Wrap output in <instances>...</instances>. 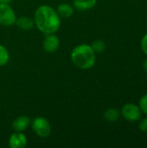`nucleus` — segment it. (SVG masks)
Here are the masks:
<instances>
[{
    "instance_id": "obj_10",
    "label": "nucleus",
    "mask_w": 147,
    "mask_h": 148,
    "mask_svg": "<svg viewBox=\"0 0 147 148\" xmlns=\"http://www.w3.org/2000/svg\"><path fill=\"white\" fill-rule=\"evenodd\" d=\"M56 12L61 18H68L73 16L75 12V8L68 3H62L58 5Z\"/></svg>"
},
{
    "instance_id": "obj_17",
    "label": "nucleus",
    "mask_w": 147,
    "mask_h": 148,
    "mask_svg": "<svg viewBox=\"0 0 147 148\" xmlns=\"http://www.w3.org/2000/svg\"><path fill=\"white\" fill-rule=\"evenodd\" d=\"M139 130L143 133H147V118L143 119L140 122H139Z\"/></svg>"
},
{
    "instance_id": "obj_13",
    "label": "nucleus",
    "mask_w": 147,
    "mask_h": 148,
    "mask_svg": "<svg viewBox=\"0 0 147 148\" xmlns=\"http://www.w3.org/2000/svg\"><path fill=\"white\" fill-rule=\"evenodd\" d=\"M10 61V54L8 49L2 44H0V67L5 66Z\"/></svg>"
},
{
    "instance_id": "obj_19",
    "label": "nucleus",
    "mask_w": 147,
    "mask_h": 148,
    "mask_svg": "<svg viewBox=\"0 0 147 148\" xmlns=\"http://www.w3.org/2000/svg\"><path fill=\"white\" fill-rule=\"evenodd\" d=\"M13 0H0V3H10Z\"/></svg>"
},
{
    "instance_id": "obj_16",
    "label": "nucleus",
    "mask_w": 147,
    "mask_h": 148,
    "mask_svg": "<svg viewBox=\"0 0 147 148\" xmlns=\"http://www.w3.org/2000/svg\"><path fill=\"white\" fill-rule=\"evenodd\" d=\"M140 46H141L142 51L147 56V34H146V35L142 37L141 42H140Z\"/></svg>"
},
{
    "instance_id": "obj_9",
    "label": "nucleus",
    "mask_w": 147,
    "mask_h": 148,
    "mask_svg": "<svg viewBox=\"0 0 147 148\" xmlns=\"http://www.w3.org/2000/svg\"><path fill=\"white\" fill-rule=\"evenodd\" d=\"M97 3V0H74L73 6L75 10L85 11L93 9Z\"/></svg>"
},
{
    "instance_id": "obj_4",
    "label": "nucleus",
    "mask_w": 147,
    "mask_h": 148,
    "mask_svg": "<svg viewBox=\"0 0 147 148\" xmlns=\"http://www.w3.org/2000/svg\"><path fill=\"white\" fill-rule=\"evenodd\" d=\"M16 20V13L10 3H0V24L6 27L12 26Z\"/></svg>"
},
{
    "instance_id": "obj_14",
    "label": "nucleus",
    "mask_w": 147,
    "mask_h": 148,
    "mask_svg": "<svg viewBox=\"0 0 147 148\" xmlns=\"http://www.w3.org/2000/svg\"><path fill=\"white\" fill-rule=\"evenodd\" d=\"M91 47L95 53H101L106 49V44L102 40H96L91 44Z\"/></svg>"
},
{
    "instance_id": "obj_6",
    "label": "nucleus",
    "mask_w": 147,
    "mask_h": 148,
    "mask_svg": "<svg viewBox=\"0 0 147 148\" xmlns=\"http://www.w3.org/2000/svg\"><path fill=\"white\" fill-rule=\"evenodd\" d=\"M60 46L59 37L55 34H47L42 42V49L47 53H55Z\"/></svg>"
},
{
    "instance_id": "obj_5",
    "label": "nucleus",
    "mask_w": 147,
    "mask_h": 148,
    "mask_svg": "<svg viewBox=\"0 0 147 148\" xmlns=\"http://www.w3.org/2000/svg\"><path fill=\"white\" fill-rule=\"evenodd\" d=\"M141 109L133 103H127L122 107L121 114L128 121L135 122L141 118Z\"/></svg>"
},
{
    "instance_id": "obj_8",
    "label": "nucleus",
    "mask_w": 147,
    "mask_h": 148,
    "mask_svg": "<svg viewBox=\"0 0 147 148\" xmlns=\"http://www.w3.org/2000/svg\"><path fill=\"white\" fill-rule=\"evenodd\" d=\"M31 121L26 115H21L16 117L12 121V128L15 132H24L30 125Z\"/></svg>"
},
{
    "instance_id": "obj_2",
    "label": "nucleus",
    "mask_w": 147,
    "mask_h": 148,
    "mask_svg": "<svg viewBox=\"0 0 147 148\" xmlns=\"http://www.w3.org/2000/svg\"><path fill=\"white\" fill-rule=\"evenodd\" d=\"M72 62L81 69H90L96 62V53L91 45L81 43L74 48L71 52Z\"/></svg>"
},
{
    "instance_id": "obj_7",
    "label": "nucleus",
    "mask_w": 147,
    "mask_h": 148,
    "mask_svg": "<svg viewBox=\"0 0 147 148\" xmlns=\"http://www.w3.org/2000/svg\"><path fill=\"white\" fill-rule=\"evenodd\" d=\"M8 143L10 148H24L28 144V140L23 132H15L10 136Z\"/></svg>"
},
{
    "instance_id": "obj_12",
    "label": "nucleus",
    "mask_w": 147,
    "mask_h": 148,
    "mask_svg": "<svg viewBox=\"0 0 147 148\" xmlns=\"http://www.w3.org/2000/svg\"><path fill=\"white\" fill-rule=\"evenodd\" d=\"M104 118L109 122H116L120 118V112L113 108H108L104 113Z\"/></svg>"
},
{
    "instance_id": "obj_1",
    "label": "nucleus",
    "mask_w": 147,
    "mask_h": 148,
    "mask_svg": "<svg viewBox=\"0 0 147 148\" xmlns=\"http://www.w3.org/2000/svg\"><path fill=\"white\" fill-rule=\"evenodd\" d=\"M34 22L38 30L47 35L57 32L61 27L62 20L56 10L49 5L42 4L36 10Z\"/></svg>"
},
{
    "instance_id": "obj_11",
    "label": "nucleus",
    "mask_w": 147,
    "mask_h": 148,
    "mask_svg": "<svg viewBox=\"0 0 147 148\" xmlns=\"http://www.w3.org/2000/svg\"><path fill=\"white\" fill-rule=\"evenodd\" d=\"M15 24L19 29H21L23 30H30L33 29V27L35 25V22L31 18L27 17L25 16H23L16 18Z\"/></svg>"
},
{
    "instance_id": "obj_3",
    "label": "nucleus",
    "mask_w": 147,
    "mask_h": 148,
    "mask_svg": "<svg viewBox=\"0 0 147 148\" xmlns=\"http://www.w3.org/2000/svg\"><path fill=\"white\" fill-rule=\"evenodd\" d=\"M31 127L34 133L41 137V138H47L51 134V126L49 121L42 116L35 118L31 121Z\"/></svg>"
},
{
    "instance_id": "obj_15",
    "label": "nucleus",
    "mask_w": 147,
    "mask_h": 148,
    "mask_svg": "<svg viewBox=\"0 0 147 148\" xmlns=\"http://www.w3.org/2000/svg\"><path fill=\"white\" fill-rule=\"evenodd\" d=\"M139 108L143 113L147 115V94L143 95L139 100Z\"/></svg>"
},
{
    "instance_id": "obj_18",
    "label": "nucleus",
    "mask_w": 147,
    "mask_h": 148,
    "mask_svg": "<svg viewBox=\"0 0 147 148\" xmlns=\"http://www.w3.org/2000/svg\"><path fill=\"white\" fill-rule=\"evenodd\" d=\"M143 69H144V70L147 72V58L144 61V62H143Z\"/></svg>"
}]
</instances>
